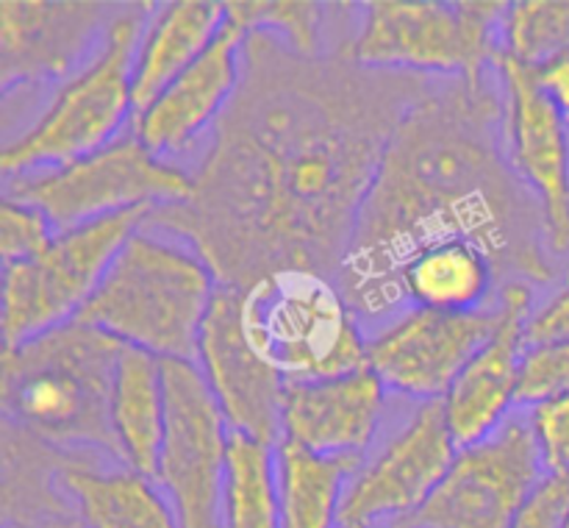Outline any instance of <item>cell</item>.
Listing matches in <instances>:
<instances>
[{
    "mask_svg": "<svg viewBox=\"0 0 569 528\" xmlns=\"http://www.w3.org/2000/svg\"><path fill=\"white\" fill-rule=\"evenodd\" d=\"M569 53V0H517L500 26V56L537 70Z\"/></svg>",
    "mask_w": 569,
    "mask_h": 528,
    "instance_id": "26",
    "label": "cell"
},
{
    "mask_svg": "<svg viewBox=\"0 0 569 528\" xmlns=\"http://www.w3.org/2000/svg\"><path fill=\"white\" fill-rule=\"evenodd\" d=\"M500 322V295L478 311H431L409 306L367 339L370 370L392 392L420 404L445 400L472 356Z\"/></svg>",
    "mask_w": 569,
    "mask_h": 528,
    "instance_id": "13",
    "label": "cell"
},
{
    "mask_svg": "<svg viewBox=\"0 0 569 528\" xmlns=\"http://www.w3.org/2000/svg\"><path fill=\"white\" fill-rule=\"evenodd\" d=\"M533 315V287L511 281L500 287V322L481 350L472 356L442 409L456 445L467 448L498 431L517 406L522 356L528 350V320Z\"/></svg>",
    "mask_w": 569,
    "mask_h": 528,
    "instance_id": "16",
    "label": "cell"
},
{
    "mask_svg": "<svg viewBox=\"0 0 569 528\" xmlns=\"http://www.w3.org/2000/svg\"><path fill=\"white\" fill-rule=\"evenodd\" d=\"M111 428L122 467L153 478L167 428L164 361L122 345L111 387Z\"/></svg>",
    "mask_w": 569,
    "mask_h": 528,
    "instance_id": "23",
    "label": "cell"
},
{
    "mask_svg": "<svg viewBox=\"0 0 569 528\" xmlns=\"http://www.w3.org/2000/svg\"><path fill=\"white\" fill-rule=\"evenodd\" d=\"M226 26V3L172 0L159 6L144 26L133 59V111H144L176 78H181ZM133 114V117H137Z\"/></svg>",
    "mask_w": 569,
    "mask_h": 528,
    "instance_id": "20",
    "label": "cell"
},
{
    "mask_svg": "<svg viewBox=\"0 0 569 528\" xmlns=\"http://www.w3.org/2000/svg\"><path fill=\"white\" fill-rule=\"evenodd\" d=\"M492 256L476 242L450 239L411 256L400 270V298L415 309L478 311L500 295Z\"/></svg>",
    "mask_w": 569,
    "mask_h": 528,
    "instance_id": "22",
    "label": "cell"
},
{
    "mask_svg": "<svg viewBox=\"0 0 569 528\" xmlns=\"http://www.w3.org/2000/svg\"><path fill=\"white\" fill-rule=\"evenodd\" d=\"M361 461L322 456L281 439L276 445L281 528H339L342 495Z\"/></svg>",
    "mask_w": 569,
    "mask_h": 528,
    "instance_id": "24",
    "label": "cell"
},
{
    "mask_svg": "<svg viewBox=\"0 0 569 528\" xmlns=\"http://www.w3.org/2000/svg\"><path fill=\"white\" fill-rule=\"evenodd\" d=\"M148 6H131L106 26L89 64L53 94L37 122L11 139L0 156L3 178L53 170L98 153L117 142L133 111V59L144 33Z\"/></svg>",
    "mask_w": 569,
    "mask_h": 528,
    "instance_id": "7",
    "label": "cell"
},
{
    "mask_svg": "<svg viewBox=\"0 0 569 528\" xmlns=\"http://www.w3.org/2000/svg\"><path fill=\"white\" fill-rule=\"evenodd\" d=\"M545 476L526 415L459 448L431 498L395 528H509Z\"/></svg>",
    "mask_w": 569,
    "mask_h": 528,
    "instance_id": "11",
    "label": "cell"
},
{
    "mask_svg": "<svg viewBox=\"0 0 569 528\" xmlns=\"http://www.w3.org/2000/svg\"><path fill=\"white\" fill-rule=\"evenodd\" d=\"M167 428L153 481L181 528H222L231 426L194 361H164Z\"/></svg>",
    "mask_w": 569,
    "mask_h": 528,
    "instance_id": "10",
    "label": "cell"
},
{
    "mask_svg": "<svg viewBox=\"0 0 569 528\" xmlns=\"http://www.w3.org/2000/svg\"><path fill=\"white\" fill-rule=\"evenodd\" d=\"M194 365L203 372L233 434H244L272 448L281 442L287 381L250 345L239 311V289L222 283L217 289L200 331Z\"/></svg>",
    "mask_w": 569,
    "mask_h": 528,
    "instance_id": "15",
    "label": "cell"
},
{
    "mask_svg": "<svg viewBox=\"0 0 569 528\" xmlns=\"http://www.w3.org/2000/svg\"><path fill=\"white\" fill-rule=\"evenodd\" d=\"M526 417L545 472H569V392L528 406Z\"/></svg>",
    "mask_w": 569,
    "mask_h": 528,
    "instance_id": "30",
    "label": "cell"
},
{
    "mask_svg": "<svg viewBox=\"0 0 569 528\" xmlns=\"http://www.w3.org/2000/svg\"><path fill=\"white\" fill-rule=\"evenodd\" d=\"M569 392V339L567 342L528 345L522 356L517 406H533Z\"/></svg>",
    "mask_w": 569,
    "mask_h": 528,
    "instance_id": "29",
    "label": "cell"
},
{
    "mask_svg": "<svg viewBox=\"0 0 569 528\" xmlns=\"http://www.w3.org/2000/svg\"><path fill=\"white\" fill-rule=\"evenodd\" d=\"M53 222L37 206L3 198L0 203V256L3 267L37 259L56 239Z\"/></svg>",
    "mask_w": 569,
    "mask_h": 528,
    "instance_id": "28",
    "label": "cell"
},
{
    "mask_svg": "<svg viewBox=\"0 0 569 528\" xmlns=\"http://www.w3.org/2000/svg\"><path fill=\"white\" fill-rule=\"evenodd\" d=\"M459 445L445 420L442 400L420 404L376 456L348 481L339 528H395L409 520L453 465Z\"/></svg>",
    "mask_w": 569,
    "mask_h": 528,
    "instance_id": "12",
    "label": "cell"
},
{
    "mask_svg": "<svg viewBox=\"0 0 569 528\" xmlns=\"http://www.w3.org/2000/svg\"><path fill=\"white\" fill-rule=\"evenodd\" d=\"M506 9L498 0H370L339 53L367 70L465 78L478 87L500 53Z\"/></svg>",
    "mask_w": 569,
    "mask_h": 528,
    "instance_id": "6",
    "label": "cell"
},
{
    "mask_svg": "<svg viewBox=\"0 0 569 528\" xmlns=\"http://www.w3.org/2000/svg\"><path fill=\"white\" fill-rule=\"evenodd\" d=\"M89 0H3L0 3V89L50 81L70 72L106 17Z\"/></svg>",
    "mask_w": 569,
    "mask_h": 528,
    "instance_id": "17",
    "label": "cell"
},
{
    "mask_svg": "<svg viewBox=\"0 0 569 528\" xmlns=\"http://www.w3.org/2000/svg\"><path fill=\"white\" fill-rule=\"evenodd\" d=\"M244 33L226 20L211 48L133 117V137L159 159L187 150L226 114L242 83Z\"/></svg>",
    "mask_w": 569,
    "mask_h": 528,
    "instance_id": "19",
    "label": "cell"
},
{
    "mask_svg": "<svg viewBox=\"0 0 569 528\" xmlns=\"http://www.w3.org/2000/svg\"><path fill=\"white\" fill-rule=\"evenodd\" d=\"M222 528H281L276 448L233 431L222 478Z\"/></svg>",
    "mask_w": 569,
    "mask_h": 528,
    "instance_id": "25",
    "label": "cell"
},
{
    "mask_svg": "<svg viewBox=\"0 0 569 528\" xmlns=\"http://www.w3.org/2000/svg\"><path fill=\"white\" fill-rule=\"evenodd\" d=\"M122 345L81 320L3 348V420L42 445L100 450L120 461L111 428V387Z\"/></svg>",
    "mask_w": 569,
    "mask_h": 528,
    "instance_id": "3",
    "label": "cell"
},
{
    "mask_svg": "<svg viewBox=\"0 0 569 528\" xmlns=\"http://www.w3.org/2000/svg\"><path fill=\"white\" fill-rule=\"evenodd\" d=\"M426 87L339 50L300 56L250 33L242 83L211 131L192 198L153 209L144 228L178 233L222 287L287 267L337 278L389 137Z\"/></svg>",
    "mask_w": 569,
    "mask_h": 528,
    "instance_id": "1",
    "label": "cell"
},
{
    "mask_svg": "<svg viewBox=\"0 0 569 528\" xmlns=\"http://www.w3.org/2000/svg\"><path fill=\"white\" fill-rule=\"evenodd\" d=\"M192 189L187 170L150 153L137 137H120L72 165L6 178L3 198L37 206L56 231H67L126 211L187 203Z\"/></svg>",
    "mask_w": 569,
    "mask_h": 528,
    "instance_id": "8",
    "label": "cell"
},
{
    "mask_svg": "<svg viewBox=\"0 0 569 528\" xmlns=\"http://www.w3.org/2000/svg\"><path fill=\"white\" fill-rule=\"evenodd\" d=\"M528 345L567 342L569 339V283L559 295L539 306L528 320Z\"/></svg>",
    "mask_w": 569,
    "mask_h": 528,
    "instance_id": "32",
    "label": "cell"
},
{
    "mask_svg": "<svg viewBox=\"0 0 569 528\" xmlns=\"http://www.w3.org/2000/svg\"><path fill=\"white\" fill-rule=\"evenodd\" d=\"M503 92V145L511 170L539 200L550 253H569V131L567 117L539 89L533 70L498 53Z\"/></svg>",
    "mask_w": 569,
    "mask_h": 528,
    "instance_id": "14",
    "label": "cell"
},
{
    "mask_svg": "<svg viewBox=\"0 0 569 528\" xmlns=\"http://www.w3.org/2000/svg\"><path fill=\"white\" fill-rule=\"evenodd\" d=\"M56 487L70 495L81 528H181L170 500L150 476L131 467H106L72 456Z\"/></svg>",
    "mask_w": 569,
    "mask_h": 528,
    "instance_id": "21",
    "label": "cell"
},
{
    "mask_svg": "<svg viewBox=\"0 0 569 528\" xmlns=\"http://www.w3.org/2000/svg\"><path fill=\"white\" fill-rule=\"evenodd\" d=\"M569 472H545L509 528H567Z\"/></svg>",
    "mask_w": 569,
    "mask_h": 528,
    "instance_id": "31",
    "label": "cell"
},
{
    "mask_svg": "<svg viewBox=\"0 0 569 528\" xmlns=\"http://www.w3.org/2000/svg\"><path fill=\"white\" fill-rule=\"evenodd\" d=\"M387 392L370 367L337 378L289 381L281 439L322 456L367 459V448L381 426Z\"/></svg>",
    "mask_w": 569,
    "mask_h": 528,
    "instance_id": "18",
    "label": "cell"
},
{
    "mask_svg": "<svg viewBox=\"0 0 569 528\" xmlns=\"http://www.w3.org/2000/svg\"><path fill=\"white\" fill-rule=\"evenodd\" d=\"M533 78H537L545 98L569 120V53L545 61L542 67L533 70Z\"/></svg>",
    "mask_w": 569,
    "mask_h": 528,
    "instance_id": "33",
    "label": "cell"
},
{
    "mask_svg": "<svg viewBox=\"0 0 569 528\" xmlns=\"http://www.w3.org/2000/svg\"><path fill=\"white\" fill-rule=\"evenodd\" d=\"M450 239L487 250L500 283L553 281L542 209L511 170L503 92L489 81L428 83L400 114L337 283L356 315H392L406 261Z\"/></svg>",
    "mask_w": 569,
    "mask_h": 528,
    "instance_id": "2",
    "label": "cell"
},
{
    "mask_svg": "<svg viewBox=\"0 0 569 528\" xmlns=\"http://www.w3.org/2000/svg\"><path fill=\"white\" fill-rule=\"evenodd\" d=\"M217 289L220 281L198 250L142 226L76 320L161 361H194Z\"/></svg>",
    "mask_w": 569,
    "mask_h": 528,
    "instance_id": "4",
    "label": "cell"
},
{
    "mask_svg": "<svg viewBox=\"0 0 569 528\" xmlns=\"http://www.w3.org/2000/svg\"><path fill=\"white\" fill-rule=\"evenodd\" d=\"M326 6L317 0H231L226 20L244 37L267 33L300 56H322L320 33Z\"/></svg>",
    "mask_w": 569,
    "mask_h": 528,
    "instance_id": "27",
    "label": "cell"
},
{
    "mask_svg": "<svg viewBox=\"0 0 569 528\" xmlns=\"http://www.w3.org/2000/svg\"><path fill=\"white\" fill-rule=\"evenodd\" d=\"M242 326L256 353L283 381L337 378L370 367L367 337L337 278L287 267L239 289Z\"/></svg>",
    "mask_w": 569,
    "mask_h": 528,
    "instance_id": "5",
    "label": "cell"
},
{
    "mask_svg": "<svg viewBox=\"0 0 569 528\" xmlns=\"http://www.w3.org/2000/svg\"><path fill=\"white\" fill-rule=\"evenodd\" d=\"M50 528H70V526H67L64 520H56V526H50Z\"/></svg>",
    "mask_w": 569,
    "mask_h": 528,
    "instance_id": "34",
    "label": "cell"
},
{
    "mask_svg": "<svg viewBox=\"0 0 569 528\" xmlns=\"http://www.w3.org/2000/svg\"><path fill=\"white\" fill-rule=\"evenodd\" d=\"M148 215L139 209L67 228L37 259L3 267V348L76 320Z\"/></svg>",
    "mask_w": 569,
    "mask_h": 528,
    "instance_id": "9",
    "label": "cell"
},
{
    "mask_svg": "<svg viewBox=\"0 0 569 528\" xmlns=\"http://www.w3.org/2000/svg\"><path fill=\"white\" fill-rule=\"evenodd\" d=\"M567 528H569V520H567Z\"/></svg>",
    "mask_w": 569,
    "mask_h": 528,
    "instance_id": "35",
    "label": "cell"
}]
</instances>
